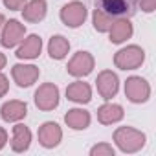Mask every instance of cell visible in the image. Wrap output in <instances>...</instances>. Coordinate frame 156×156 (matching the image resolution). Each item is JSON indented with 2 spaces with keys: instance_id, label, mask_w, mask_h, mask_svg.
Masks as SVG:
<instances>
[{
  "instance_id": "d4e9b609",
  "label": "cell",
  "mask_w": 156,
  "mask_h": 156,
  "mask_svg": "<svg viewBox=\"0 0 156 156\" xmlns=\"http://www.w3.org/2000/svg\"><path fill=\"white\" fill-rule=\"evenodd\" d=\"M9 90V83H8V77L0 72V98H4Z\"/></svg>"
},
{
  "instance_id": "603a6c76",
  "label": "cell",
  "mask_w": 156,
  "mask_h": 156,
  "mask_svg": "<svg viewBox=\"0 0 156 156\" xmlns=\"http://www.w3.org/2000/svg\"><path fill=\"white\" fill-rule=\"evenodd\" d=\"M136 6H140L143 11L151 13V11H154V8H156V0H136Z\"/></svg>"
},
{
  "instance_id": "7402d4cb",
  "label": "cell",
  "mask_w": 156,
  "mask_h": 156,
  "mask_svg": "<svg viewBox=\"0 0 156 156\" xmlns=\"http://www.w3.org/2000/svg\"><path fill=\"white\" fill-rule=\"evenodd\" d=\"M90 154L92 156H114V149L108 143H99L90 149Z\"/></svg>"
},
{
  "instance_id": "d6986e66",
  "label": "cell",
  "mask_w": 156,
  "mask_h": 156,
  "mask_svg": "<svg viewBox=\"0 0 156 156\" xmlns=\"http://www.w3.org/2000/svg\"><path fill=\"white\" fill-rule=\"evenodd\" d=\"M64 121L73 130H85L90 125V114L87 110H83V108H72V110L66 112Z\"/></svg>"
},
{
  "instance_id": "ba28073f",
  "label": "cell",
  "mask_w": 156,
  "mask_h": 156,
  "mask_svg": "<svg viewBox=\"0 0 156 156\" xmlns=\"http://www.w3.org/2000/svg\"><path fill=\"white\" fill-rule=\"evenodd\" d=\"M66 70L73 77H85V75H88L94 70V57L88 51H77L70 59Z\"/></svg>"
},
{
  "instance_id": "52a82bcc",
  "label": "cell",
  "mask_w": 156,
  "mask_h": 156,
  "mask_svg": "<svg viewBox=\"0 0 156 156\" xmlns=\"http://www.w3.org/2000/svg\"><path fill=\"white\" fill-rule=\"evenodd\" d=\"M0 35H2L0 42H2L4 48H15L17 44L22 42V39H24V35H26V26L20 24L19 20L11 19L9 22L4 24L2 33H0Z\"/></svg>"
},
{
  "instance_id": "4fadbf2b",
  "label": "cell",
  "mask_w": 156,
  "mask_h": 156,
  "mask_svg": "<svg viewBox=\"0 0 156 156\" xmlns=\"http://www.w3.org/2000/svg\"><path fill=\"white\" fill-rule=\"evenodd\" d=\"M41 50H42V39L39 35H30L22 39L15 55L19 59H37L41 55Z\"/></svg>"
},
{
  "instance_id": "30bf717a",
  "label": "cell",
  "mask_w": 156,
  "mask_h": 156,
  "mask_svg": "<svg viewBox=\"0 0 156 156\" xmlns=\"http://www.w3.org/2000/svg\"><path fill=\"white\" fill-rule=\"evenodd\" d=\"M11 75H13V81L20 88H28L39 79L41 70L33 64H15L11 70Z\"/></svg>"
},
{
  "instance_id": "5bb4252c",
  "label": "cell",
  "mask_w": 156,
  "mask_h": 156,
  "mask_svg": "<svg viewBox=\"0 0 156 156\" xmlns=\"http://www.w3.org/2000/svg\"><path fill=\"white\" fill-rule=\"evenodd\" d=\"M132 24H130V20L125 17V19H116L114 22H112V26H110V30H108V35H110V42H114V44H121V42H125L127 39H130L132 37Z\"/></svg>"
},
{
  "instance_id": "3957f363",
  "label": "cell",
  "mask_w": 156,
  "mask_h": 156,
  "mask_svg": "<svg viewBox=\"0 0 156 156\" xmlns=\"http://www.w3.org/2000/svg\"><path fill=\"white\" fill-rule=\"evenodd\" d=\"M145 61V51L140 46H127L121 48L116 55H114V64L119 70H136L143 64Z\"/></svg>"
},
{
  "instance_id": "8fae6325",
  "label": "cell",
  "mask_w": 156,
  "mask_h": 156,
  "mask_svg": "<svg viewBox=\"0 0 156 156\" xmlns=\"http://www.w3.org/2000/svg\"><path fill=\"white\" fill-rule=\"evenodd\" d=\"M62 140V130L57 123L53 121H46L41 129H39V143L46 149H53L59 145V141Z\"/></svg>"
},
{
  "instance_id": "7a4b0ae2",
  "label": "cell",
  "mask_w": 156,
  "mask_h": 156,
  "mask_svg": "<svg viewBox=\"0 0 156 156\" xmlns=\"http://www.w3.org/2000/svg\"><path fill=\"white\" fill-rule=\"evenodd\" d=\"M96 8L110 19H129L136 9V0H96Z\"/></svg>"
},
{
  "instance_id": "cb8c5ba5",
  "label": "cell",
  "mask_w": 156,
  "mask_h": 156,
  "mask_svg": "<svg viewBox=\"0 0 156 156\" xmlns=\"http://www.w3.org/2000/svg\"><path fill=\"white\" fill-rule=\"evenodd\" d=\"M28 2V0H4V4L8 9H13V11H19L24 8V4Z\"/></svg>"
},
{
  "instance_id": "2e32d148",
  "label": "cell",
  "mask_w": 156,
  "mask_h": 156,
  "mask_svg": "<svg viewBox=\"0 0 156 156\" xmlns=\"http://www.w3.org/2000/svg\"><path fill=\"white\" fill-rule=\"evenodd\" d=\"M31 145V130L22 125V123H17L13 127V138H11V149L15 152H24L28 151Z\"/></svg>"
},
{
  "instance_id": "6da1fadb",
  "label": "cell",
  "mask_w": 156,
  "mask_h": 156,
  "mask_svg": "<svg viewBox=\"0 0 156 156\" xmlns=\"http://www.w3.org/2000/svg\"><path fill=\"white\" fill-rule=\"evenodd\" d=\"M114 141L123 152H138L145 145V134L132 127H119L114 132Z\"/></svg>"
},
{
  "instance_id": "83f0119b",
  "label": "cell",
  "mask_w": 156,
  "mask_h": 156,
  "mask_svg": "<svg viewBox=\"0 0 156 156\" xmlns=\"http://www.w3.org/2000/svg\"><path fill=\"white\" fill-rule=\"evenodd\" d=\"M4 24H6V17L0 13V33H2V28H4Z\"/></svg>"
},
{
  "instance_id": "44dd1931",
  "label": "cell",
  "mask_w": 156,
  "mask_h": 156,
  "mask_svg": "<svg viewBox=\"0 0 156 156\" xmlns=\"http://www.w3.org/2000/svg\"><path fill=\"white\" fill-rule=\"evenodd\" d=\"M94 28L98 30V31H101V33H105V31H108L110 30V26H112V22H114V19H110L107 13H103L101 9H98L96 8V11H94Z\"/></svg>"
},
{
  "instance_id": "4316f807",
  "label": "cell",
  "mask_w": 156,
  "mask_h": 156,
  "mask_svg": "<svg viewBox=\"0 0 156 156\" xmlns=\"http://www.w3.org/2000/svg\"><path fill=\"white\" fill-rule=\"evenodd\" d=\"M6 66V55L2 53V51H0V70H2Z\"/></svg>"
},
{
  "instance_id": "9c48e42d",
  "label": "cell",
  "mask_w": 156,
  "mask_h": 156,
  "mask_svg": "<svg viewBox=\"0 0 156 156\" xmlns=\"http://www.w3.org/2000/svg\"><path fill=\"white\" fill-rule=\"evenodd\" d=\"M96 85H98V92L101 94V98L103 99H112L116 94H118V90H119V81H118V75L112 72V70H103L99 75H98V81H96Z\"/></svg>"
},
{
  "instance_id": "7c38bea8",
  "label": "cell",
  "mask_w": 156,
  "mask_h": 156,
  "mask_svg": "<svg viewBox=\"0 0 156 156\" xmlns=\"http://www.w3.org/2000/svg\"><path fill=\"white\" fill-rule=\"evenodd\" d=\"M26 114H28V105L24 101H19V99H11V101L4 103L2 108H0V116L8 123L20 121L26 118Z\"/></svg>"
},
{
  "instance_id": "9a60e30c",
  "label": "cell",
  "mask_w": 156,
  "mask_h": 156,
  "mask_svg": "<svg viewBox=\"0 0 156 156\" xmlns=\"http://www.w3.org/2000/svg\"><path fill=\"white\" fill-rule=\"evenodd\" d=\"M66 98L73 103H79V105H85L92 99V88L88 83H83V81H75L72 85H68L66 88Z\"/></svg>"
},
{
  "instance_id": "e0dca14e",
  "label": "cell",
  "mask_w": 156,
  "mask_h": 156,
  "mask_svg": "<svg viewBox=\"0 0 156 156\" xmlns=\"http://www.w3.org/2000/svg\"><path fill=\"white\" fill-rule=\"evenodd\" d=\"M46 0H30L22 8V17L26 22H41L46 17Z\"/></svg>"
},
{
  "instance_id": "ac0fdd59",
  "label": "cell",
  "mask_w": 156,
  "mask_h": 156,
  "mask_svg": "<svg viewBox=\"0 0 156 156\" xmlns=\"http://www.w3.org/2000/svg\"><path fill=\"white\" fill-rule=\"evenodd\" d=\"M98 119L103 125L118 123V121L123 119V107L121 105H116V103H105L98 110Z\"/></svg>"
},
{
  "instance_id": "5b68a950",
  "label": "cell",
  "mask_w": 156,
  "mask_h": 156,
  "mask_svg": "<svg viewBox=\"0 0 156 156\" xmlns=\"http://www.w3.org/2000/svg\"><path fill=\"white\" fill-rule=\"evenodd\" d=\"M125 96L132 103H145L151 96V87L143 77H129L125 83Z\"/></svg>"
},
{
  "instance_id": "ffe728a7",
  "label": "cell",
  "mask_w": 156,
  "mask_h": 156,
  "mask_svg": "<svg viewBox=\"0 0 156 156\" xmlns=\"http://www.w3.org/2000/svg\"><path fill=\"white\" fill-rule=\"evenodd\" d=\"M68 51H70L68 39H64L62 35H53L50 39V42H48V53H50L51 59L61 61V59H64L68 55Z\"/></svg>"
},
{
  "instance_id": "484cf974",
  "label": "cell",
  "mask_w": 156,
  "mask_h": 156,
  "mask_svg": "<svg viewBox=\"0 0 156 156\" xmlns=\"http://www.w3.org/2000/svg\"><path fill=\"white\" fill-rule=\"evenodd\" d=\"M6 141H8V132H6L2 127H0V151L6 147Z\"/></svg>"
},
{
  "instance_id": "8992f818",
  "label": "cell",
  "mask_w": 156,
  "mask_h": 156,
  "mask_svg": "<svg viewBox=\"0 0 156 156\" xmlns=\"http://www.w3.org/2000/svg\"><path fill=\"white\" fill-rule=\"evenodd\" d=\"M35 105L41 110H53L59 105V88L53 83H44L35 92Z\"/></svg>"
},
{
  "instance_id": "277c9868",
  "label": "cell",
  "mask_w": 156,
  "mask_h": 156,
  "mask_svg": "<svg viewBox=\"0 0 156 156\" xmlns=\"http://www.w3.org/2000/svg\"><path fill=\"white\" fill-rule=\"evenodd\" d=\"M87 15H88V11L83 2H70V4L62 6V9H61V20L68 28H79L87 20Z\"/></svg>"
}]
</instances>
